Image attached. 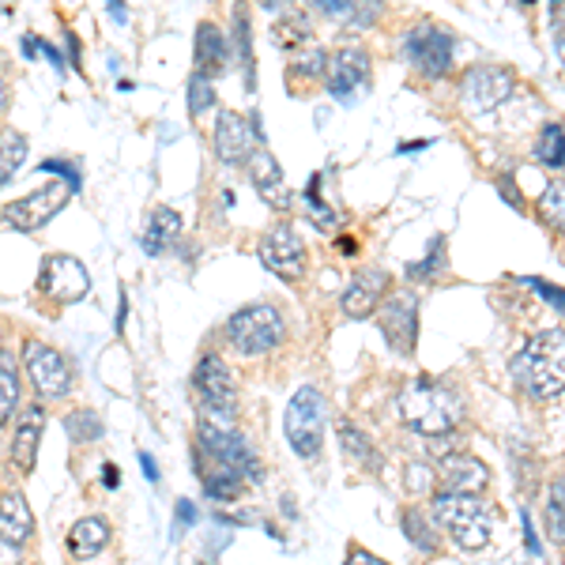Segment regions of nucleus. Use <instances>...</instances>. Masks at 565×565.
I'll use <instances>...</instances> for the list:
<instances>
[{"label":"nucleus","instance_id":"09e8293b","mask_svg":"<svg viewBox=\"0 0 565 565\" xmlns=\"http://www.w3.org/2000/svg\"><path fill=\"white\" fill-rule=\"evenodd\" d=\"M524 535H527V551L532 554H543V546H540V540H535V527H532V516L524 513Z\"/></svg>","mask_w":565,"mask_h":565},{"label":"nucleus","instance_id":"f8f14e48","mask_svg":"<svg viewBox=\"0 0 565 565\" xmlns=\"http://www.w3.org/2000/svg\"><path fill=\"white\" fill-rule=\"evenodd\" d=\"M39 290L50 302L57 306H72L90 290V271L84 260L68 257V253H50L42 260V271H39Z\"/></svg>","mask_w":565,"mask_h":565},{"label":"nucleus","instance_id":"3c124183","mask_svg":"<svg viewBox=\"0 0 565 565\" xmlns=\"http://www.w3.org/2000/svg\"><path fill=\"white\" fill-rule=\"evenodd\" d=\"M335 249H340L343 257H354V253H359V242H354V238H340V242H335Z\"/></svg>","mask_w":565,"mask_h":565},{"label":"nucleus","instance_id":"c03bdc74","mask_svg":"<svg viewBox=\"0 0 565 565\" xmlns=\"http://www.w3.org/2000/svg\"><path fill=\"white\" fill-rule=\"evenodd\" d=\"M0 565H23V546L0 540Z\"/></svg>","mask_w":565,"mask_h":565},{"label":"nucleus","instance_id":"49530a36","mask_svg":"<svg viewBox=\"0 0 565 565\" xmlns=\"http://www.w3.org/2000/svg\"><path fill=\"white\" fill-rule=\"evenodd\" d=\"M140 468H143V476H148L151 482H159V463H154L151 452H140Z\"/></svg>","mask_w":565,"mask_h":565},{"label":"nucleus","instance_id":"6e6552de","mask_svg":"<svg viewBox=\"0 0 565 565\" xmlns=\"http://www.w3.org/2000/svg\"><path fill=\"white\" fill-rule=\"evenodd\" d=\"M23 366L34 392H39V399H65L72 392L68 359L57 348H50V343L23 340Z\"/></svg>","mask_w":565,"mask_h":565},{"label":"nucleus","instance_id":"58836bf2","mask_svg":"<svg viewBox=\"0 0 565 565\" xmlns=\"http://www.w3.org/2000/svg\"><path fill=\"white\" fill-rule=\"evenodd\" d=\"M306 207H309V218H313L321 231H332L335 226V212L328 204H321V196H317V178L309 181V189H306Z\"/></svg>","mask_w":565,"mask_h":565},{"label":"nucleus","instance_id":"39448f33","mask_svg":"<svg viewBox=\"0 0 565 565\" xmlns=\"http://www.w3.org/2000/svg\"><path fill=\"white\" fill-rule=\"evenodd\" d=\"M226 340L238 354H268L287 340V321L271 302L242 306L238 313L226 321Z\"/></svg>","mask_w":565,"mask_h":565},{"label":"nucleus","instance_id":"b1692460","mask_svg":"<svg viewBox=\"0 0 565 565\" xmlns=\"http://www.w3.org/2000/svg\"><path fill=\"white\" fill-rule=\"evenodd\" d=\"M181 238V215L174 207H154L148 215V226H143V249L151 253V257H159V253H167L170 245Z\"/></svg>","mask_w":565,"mask_h":565},{"label":"nucleus","instance_id":"c756f323","mask_svg":"<svg viewBox=\"0 0 565 565\" xmlns=\"http://www.w3.org/2000/svg\"><path fill=\"white\" fill-rule=\"evenodd\" d=\"M324 72H328V53L313 42H309L306 50H298L295 61H290V79H298V84H306V79H324Z\"/></svg>","mask_w":565,"mask_h":565},{"label":"nucleus","instance_id":"aec40b11","mask_svg":"<svg viewBox=\"0 0 565 565\" xmlns=\"http://www.w3.org/2000/svg\"><path fill=\"white\" fill-rule=\"evenodd\" d=\"M42 430H45V407L26 404L20 412V423H15V434H12V463L23 471V476L34 468V460H39Z\"/></svg>","mask_w":565,"mask_h":565},{"label":"nucleus","instance_id":"a18cd8bd","mask_svg":"<svg viewBox=\"0 0 565 565\" xmlns=\"http://www.w3.org/2000/svg\"><path fill=\"white\" fill-rule=\"evenodd\" d=\"M348 565H388V562H381L377 554H370V551H362V546H354V551L348 554Z\"/></svg>","mask_w":565,"mask_h":565},{"label":"nucleus","instance_id":"f257e3e1","mask_svg":"<svg viewBox=\"0 0 565 565\" xmlns=\"http://www.w3.org/2000/svg\"><path fill=\"white\" fill-rule=\"evenodd\" d=\"M399 418L423 437H441L452 434L463 418V399L457 396V388H449L437 377H415L399 388Z\"/></svg>","mask_w":565,"mask_h":565},{"label":"nucleus","instance_id":"c85d7f7f","mask_svg":"<svg viewBox=\"0 0 565 565\" xmlns=\"http://www.w3.org/2000/svg\"><path fill=\"white\" fill-rule=\"evenodd\" d=\"M317 8L332 20H348L354 26H370L381 15V4H351V0H317Z\"/></svg>","mask_w":565,"mask_h":565},{"label":"nucleus","instance_id":"f03ea898","mask_svg":"<svg viewBox=\"0 0 565 565\" xmlns=\"http://www.w3.org/2000/svg\"><path fill=\"white\" fill-rule=\"evenodd\" d=\"M513 377L532 399H554L565 392V332L551 328L524 343L513 359Z\"/></svg>","mask_w":565,"mask_h":565},{"label":"nucleus","instance_id":"0eeeda50","mask_svg":"<svg viewBox=\"0 0 565 565\" xmlns=\"http://www.w3.org/2000/svg\"><path fill=\"white\" fill-rule=\"evenodd\" d=\"M404 57L426 79H441L452 68V31L441 23H415L404 34Z\"/></svg>","mask_w":565,"mask_h":565},{"label":"nucleus","instance_id":"6ab92c4d","mask_svg":"<svg viewBox=\"0 0 565 565\" xmlns=\"http://www.w3.org/2000/svg\"><path fill=\"white\" fill-rule=\"evenodd\" d=\"M245 170H249V181L257 185V193L264 204H271L276 212H287L295 200H290V189L287 181H282V170L276 162V154H271L268 148H257L249 154V162H245Z\"/></svg>","mask_w":565,"mask_h":565},{"label":"nucleus","instance_id":"dca6fc26","mask_svg":"<svg viewBox=\"0 0 565 565\" xmlns=\"http://www.w3.org/2000/svg\"><path fill=\"white\" fill-rule=\"evenodd\" d=\"M381 335L392 351L412 354L418 340V295L412 290H396L385 306H381Z\"/></svg>","mask_w":565,"mask_h":565},{"label":"nucleus","instance_id":"ddd939ff","mask_svg":"<svg viewBox=\"0 0 565 565\" xmlns=\"http://www.w3.org/2000/svg\"><path fill=\"white\" fill-rule=\"evenodd\" d=\"M257 253H260V264L271 271V276L287 279V282H298L306 276V245L290 223L271 226V231L260 238Z\"/></svg>","mask_w":565,"mask_h":565},{"label":"nucleus","instance_id":"a211bd4d","mask_svg":"<svg viewBox=\"0 0 565 565\" xmlns=\"http://www.w3.org/2000/svg\"><path fill=\"white\" fill-rule=\"evenodd\" d=\"M437 479H441L445 494H482L490 482V468L468 452H445L437 463Z\"/></svg>","mask_w":565,"mask_h":565},{"label":"nucleus","instance_id":"2f4dec72","mask_svg":"<svg viewBox=\"0 0 565 565\" xmlns=\"http://www.w3.org/2000/svg\"><path fill=\"white\" fill-rule=\"evenodd\" d=\"M279 45H309V34H313V23H309V12H287L282 20L271 26Z\"/></svg>","mask_w":565,"mask_h":565},{"label":"nucleus","instance_id":"c9c22d12","mask_svg":"<svg viewBox=\"0 0 565 565\" xmlns=\"http://www.w3.org/2000/svg\"><path fill=\"white\" fill-rule=\"evenodd\" d=\"M540 215L554 231L565 234V181H551V185H546V193L540 196Z\"/></svg>","mask_w":565,"mask_h":565},{"label":"nucleus","instance_id":"72a5a7b5","mask_svg":"<svg viewBox=\"0 0 565 565\" xmlns=\"http://www.w3.org/2000/svg\"><path fill=\"white\" fill-rule=\"evenodd\" d=\"M404 535L418 546V551H426V554L437 551V532L430 527V516H423L418 509H407L404 513Z\"/></svg>","mask_w":565,"mask_h":565},{"label":"nucleus","instance_id":"bb28decb","mask_svg":"<svg viewBox=\"0 0 565 565\" xmlns=\"http://www.w3.org/2000/svg\"><path fill=\"white\" fill-rule=\"evenodd\" d=\"M340 445L351 457V463H359V468H366V471L381 468V457H377V449H373V441L354 423H340Z\"/></svg>","mask_w":565,"mask_h":565},{"label":"nucleus","instance_id":"1a4fd4ad","mask_svg":"<svg viewBox=\"0 0 565 565\" xmlns=\"http://www.w3.org/2000/svg\"><path fill=\"white\" fill-rule=\"evenodd\" d=\"M193 385L200 392V399H204L207 415L218 418V423H231L234 412H238V381H234L231 366L218 354H204L196 362Z\"/></svg>","mask_w":565,"mask_h":565},{"label":"nucleus","instance_id":"864d4df0","mask_svg":"<svg viewBox=\"0 0 565 565\" xmlns=\"http://www.w3.org/2000/svg\"><path fill=\"white\" fill-rule=\"evenodd\" d=\"M4 109H8V84H4V76H0V117H4Z\"/></svg>","mask_w":565,"mask_h":565},{"label":"nucleus","instance_id":"393cba45","mask_svg":"<svg viewBox=\"0 0 565 565\" xmlns=\"http://www.w3.org/2000/svg\"><path fill=\"white\" fill-rule=\"evenodd\" d=\"M20 412V362L12 351H0V426Z\"/></svg>","mask_w":565,"mask_h":565},{"label":"nucleus","instance_id":"a878e982","mask_svg":"<svg viewBox=\"0 0 565 565\" xmlns=\"http://www.w3.org/2000/svg\"><path fill=\"white\" fill-rule=\"evenodd\" d=\"M200 476H204V494L212 501H234V498H242V490H245V479L238 471L218 460H212V468L200 471Z\"/></svg>","mask_w":565,"mask_h":565},{"label":"nucleus","instance_id":"20e7f679","mask_svg":"<svg viewBox=\"0 0 565 565\" xmlns=\"http://www.w3.org/2000/svg\"><path fill=\"white\" fill-rule=\"evenodd\" d=\"M324 426H328V404L321 388L302 385L290 396L287 415H282V430H287V441L295 445V452L306 463H313L324 452Z\"/></svg>","mask_w":565,"mask_h":565},{"label":"nucleus","instance_id":"2eb2a0df","mask_svg":"<svg viewBox=\"0 0 565 565\" xmlns=\"http://www.w3.org/2000/svg\"><path fill=\"white\" fill-rule=\"evenodd\" d=\"M370 84V53L362 45H343L328 57V72H324V87L332 98L340 103H351L359 98V90H366Z\"/></svg>","mask_w":565,"mask_h":565},{"label":"nucleus","instance_id":"5701e85b","mask_svg":"<svg viewBox=\"0 0 565 565\" xmlns=\"http://www.w3.org/2000/svg\"><path fill=\"white\" fill-rule=\"evenodd\" d=\"M109 521L106 516H79L76 524L68 527V551L72 558H95V554H103L109 546Z\"/></svg>","mask_w":565,"mask_h":565},{"label":"nucleus","instance_id":"7c9ffc66","mask_svg":"<svg viewBox=\"0 0 565 565\" xmlns=\"http://www.w3.org/2000/svg\"><path fill=\"white\" fill-rule=\"evenodd\" d=\"M445 268H449V260H445V238H434L430 253H426L423 260L407 264V279H412V282H426V279L445 276Z\"/></svg>","mask_w":565,"mask_h":565},{"label":"nucleus","instance_id":"37998d69","mask_svg":"<svg viewBox=\"0 0 565 565\" xmlns=\"http://www.w3.org/2000/svg\"><path fill=\"white\" fill-rule=\"evenodd\" d=\"M498 193L509 200L513 207H524V200H521V193H516V181H513V174H505V178H498Z\"/></svg>","mask_w":565,"mask_h":565},{"label":"nucleus","instance_id":"9b49d317","mask_svg":"<svg viewBox=\"0 0 565 565\" xmlns=\"http://www.w3.org/2000/svg\"><path fill=\"white\" fill-rule=\"evenodd\" d=\"M72 193H76V189H72L68 181H50V185L34 189L31 196H23V200H15V204H8L4 212H0V223L12 226V231L31 234V231H39V226L50 223V218L57 215L61 207H65L68 200H72Z\"/></svg>","mask_w":565,"mask_h":565},{"label":"nucleus","instance_id":"412c9836","mask_svg":"<svg viewBox=\"0 0 565 565\" xmlns=\"http://www.w3.org/2000/svg\"><path fill=\"white\" fill-rule=\"evenodd\" d=\"M226 61H231V42H226V34L218 31L215 23H200L196 26V72L215 79L218 72L226 68Z\"/></svg>","mask_w":565,"mask_h":565},{"label":"nucleus","instance_id":"f3484780","mask_svg":"<svg viewBox=\"0 0 565 565\" xmlns=\"http://www.w3.org/2000/svg\"><path fill=\"white\" fill-rule=\"evenodd\" d=\"M385 295H388V271L362 268V271H354L351 282L343 287L340 306H343V313L354 317V321H366V317L377 313V306L385 302Z\"/></svg>","mask_w":565,"mask_h":565},{"label":"nucleus","instance_id":"9d476101","mask_svg":"<svg viewBox=\"0 0 565 565\" xmlns=\"http://www.w3.org/2000/svg\"><path fill=\"white\" fill-rule=\"evenodd\" d=\"M513 72L501 68V65H476L468 68L460 76V106L468 109V114H490V109H498L501 103H509L513 98Z\"/></svg>","mask_w":565,"mask_h":565},{"label":"nucleus","instance_id":"cd10ccee","mask_svg":"<svg viewBox=\"0 0 565 565\" xmlns=\"http://www.w3.org/2000/svg\"><path fill=\"white\" fill-rule=\"evenodd\" d=\"M23 159H26V136L20 129H12V125H4L0 129V185H8L15 178Z\"/></svg>","mask_w":565,"mask_h":565},{"label":"nucleus","instance_id":"7ed1b4c3","mask_svg":"<svg viewBox=\"0 0 565 565\" xmlns=\"http://www.w3.org/2000/svg\"><path fill=\"white\" fill-rule=\"evenodd\" d=\"M430 513L463 551H482L490 543V509L476 494H445L430 498Z\"/></svg>","mask_w":565,"mask_h":565},{"label":"nucleus","instance_id":"4468645a","mask_svg":"<svg viewBox=\"0 0 565 565\" xmlns=\"http://www.w3.org/2000/svg\"><path fill=\"white\" fill-rule=\"evenodd\" d=\"M212 140H215L218 162H226V167H245L249 154L260 148L257 117H242V114H234V109H226V114H218Z\"/></svg>","mask_w":565,"mask_h":565},{"label":"nucleus","instance_id":"4be33fe9","mask_svg":"<svg viewBox=\"0 0 565 565\" xmlns=\"http://www.w3.org/2000/svg\"><path fill=\"white\" fill-rule=\"evenodd\" d=\"M34 535V516H31V505L20 490H8L0 494V540L8 543H26Z\"/></svg>","mask_w":565,"mask_h":565},{"label":"nucleus","instance_id":"e433bc0d","mask_svg":"<svg viewBox=\"0 0 565 565\" xmlns=\"http://www.w3.org/2000/svg\"><path fill=\"white\" fill-rule=\"evenodd\" d=\"M234 42H238V61L245 72V84L253 87V34H249V12H245V8L234 12Z\"/></svg>","mask_w":565,"mask_h":565},{"label":"nucleus","instance_id":"a19ab883","mask_svg":"<svg viewBox=\"0 0 565 565\" xmlns=\"http://www.w3.org/2000/svg\"><path fill=\"white\" fill-rule=\"evenodd\" d=\"M407 487H412L415 494H426V490L434 487V471L423 468V463H412V468H407Z\"/></svg>","mask_w":565,"mask_h":565},{"label":"nucleus","instance_id":"79ce46f5","mask_svg":"<svg viewBox=\"0 0 565 565\" xmlns=\"http://www.w3.org/2000/svg\"><path fill=\"white\" fill-rule=\"evenodd\" d=\"M42 170H45V174H61V181H68L72 189H79V170L72 167V162L50 159V162H42Z\"/></svg>","mask_w":565,"mask_h":565},{"label":"nucleus","instance_id":"473e14b6","mask_svg":"<svg viewBox=\"0 0 565 565\" xmlns=\"http://www.w3.org/2000/svg\"><path fill=\"white\" fill-rule=\"evenodd\" d=\"M535 154L543 167H565V129L562 125H543L540 140H535Z\"/></svg>","mask_w":565,"mask_h":565},{"label":"nucleus","instance_id":"f704fd0d","mask_svg":"<svg viewBox=\"0 0 565 565\" xmlns=\"http://www.w3.org/2000/svg\"><path fill=\"white\" fill-rule=\"evenodd\" d=\"M65 426H68V437L72 441H84V445H90V441H98L106 430H103V418H98L90 407H84V412H72L68 418H65Z\"/></svg>","mask_w":565,"mask_h":565},{"label":"nucleus","instance_id":"603ef678","mask_svg":"<svg viewBox=\"0 0 565 565\" xmlns=\"http://www.w3.org/2000/svg\"><path fill=\"white\" fill-rule=\"evenodd\" d=\"M423 148H430V140H415V143H399V154H407V151H423Z\"/></svg>","mask_w":565,"mask_h":565},{"label":"nucleus","instance_id":"4c0bfd02","mask_svg":"<svg viewBox=\"0 0 565 565\" xmlns=\"http://www.w3.org/2000/svg\"><path fill=\"white\" fill-rule=\"evenodd\" d=\"M212 106H215V84L207 76H200V72H193V79H189V114L204 117Z\"/></svg>","mask_w":565,"mask_h":565},{"label":"nucleus","instance_id":"423d86ee","mask_svg":"<svg viewBox=\"0 0 565 565\" xmlns=\"http://www.w3.org/2000/svg\"><path fill=\"white\" fill-rule=\"evenodd\" d=\"M200 445L207 449V457L226 463V468H234L245 482H257L264 479V468L257 460V452H253V445L245 441L242 430H234L231 423H218V418H200Z\"/></svg>","mask_w":565,"mask_h":565},{"label":"nucleus","instance_id":"ea45409f","mask_svg":"<svg viewBox=\"0 0 565 565\" xmlns=\"http://www.w3.org/2000/svg\"><path fill=\"white\" fill-rule=\"evenodd\" d=\"M524 282L543 298L546 306L558 309V313H565V290L562 287H554V282H546V279H535V276H524Z\"/></svg>","mask_w":565,"mask_h":565},{"label":"nucleus","instance_id":"8fccbe9b","mask_svg":"<svg viewBox=\"0 0 565 565\" xmlns=\"http://www.w3.org/2000/svg\"><path fill=\"white\" fill-rule=\"evenodd\" d=\"M178 521L181 524H193L196 521V505H193V501H178Z\"/></svg>","mask_w":565,"mask_h":565},{"label":"nucleus","instance_id":"de8ad7c7","mask_svg":"<svg viewBox=\"0 0 565 565\" xmlns=\"http://www.w3.org/2000/svg\"><path fill=\"white\" fill-rule=\"evenodd\" d=\"M117 482H121V471H117L114 463H103V487L106 490H117Z\"/></svg>","mask_w":565,"mask_h":565}]
</instances>
